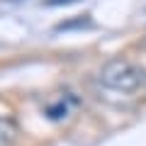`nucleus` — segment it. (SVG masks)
<instances>
[{"label": "nucleus", "instance_id": "obj_1", "mask_svg": "<svg viewBox=\"0 0 146 146\" xmlns=\"http://www.w3.org/2000/svg\"><path fill=\"white\" fill-rule=\"evenodd\" d=\"M100 80L117 93H139L146 88V71L129 58H110L100 68Z\"/></svg>", "mask_w": 146, "mask_h": 146}, {"label": "nucleus", "instance_id": "obj_3", "mask_svg": "<svg viewBox=\"0 0 146 146\" xmlns=\"http://www.w3.org/2000/svg\"><path fill=\"white\" fill-rule=\"evenodd\" d=\"M73 3H80V0H42L44 7H61V5H73Z\"/></svg>", "mask_w": 146, "mask_h": 146}, {"label": "nucleus", "instance_id": "obj_2", "mask_svg": "<svg viewBox=\"0 0 146 146\" xmlns=\"http://www.w3.org/2000/svg\"><path fill=\"white\" fill-rule=\"evenodd\" d=\"M17 139V127L12 119L0 117V146H12Z\"/></svg>", "mask_w": 146, "mask_h": 146}]
</instances>
